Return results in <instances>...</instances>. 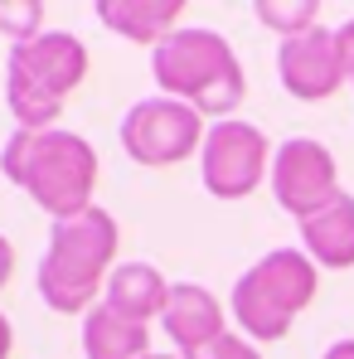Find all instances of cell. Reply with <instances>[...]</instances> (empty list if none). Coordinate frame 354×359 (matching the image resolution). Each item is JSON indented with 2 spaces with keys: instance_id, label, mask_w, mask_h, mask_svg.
<instances>
[{
  "instance_id": "obj_1",
  "label": "cell",
  "mask_w": 354,
  "mask_h": 359,
  "mask_svg": "<svg viewBox=\"0 0 354 359\" xmlns=\"http://www.w3.org/2000/svg\"><path fill=\"white\" fill-rule=\"evenodd\" d=\"M0 175L20 184L54 224L78 219L93 209L97 189V151L88 136L49 126V131H25L15 126L10 141L0 146Z\"/></svg>"
},
{
  "instance_id": "obj_13",
  "label": "cell",
  "mask_w": 354,
  "mask_h": 359,
  "mask_svg": "<svg viewBox=\"0 0 354 359\" xmlns=\"http://www.w3.org/2000/svg\"><path fill=\"white\" fill-rule=\"evenodd\" d=\"M170 287H175V282H165V272H161V267H151V262H117V272L107 277L102 301H107L112 311H121V316H131V320L151 325V320H161V316H165Z\"/></svg>"
},
{
  "instance_id": "obj_2",
  "label": "cell",
  "mask_w": 354,
  "mask_h": 359,
  "mask_svg": "<svg viewBox=\"0 0 354 359\" xmlns=\"http://www.w3.org/2000/svg\"><path fill=\"white\" fill-rule=\"evenodd\" d=\"M117 238L121 229L102 204H93L78 219H59L49 229V248L39 257V272H34L44 306L59 316H88L97 297L107 292V277L117 272L112 267Z\"/></svg>"
},
{
  "instance_id": "obj_11",
  "label": "cell",
  "mask_w": 354,
  "mask_h": 359,
  "mask_svg": "<svg viewBox=\"0 0 354 359\" xmlns=\"http://www.w3.org/2000/svg\"><path fill=\"white\" fill-rule=\"evenodd\" d=\"M296 233H301V252L315 267H330V272L354 267V194L340 189L325 209H315L311 219H301Z\"/></svg>"
},
{
  "instance_id": "obj_9",
  "label": "cell",
  "mask_w": 354,
  "mask_h": 359,
  "mask_svg": "<svg viewBox=\"0 0 354 359\" xmlns=\"http://www.w3.org/2000/svg\"><path fill=\"white\" fill-rule=\"evenodd\" d=\"M277 73H282V88L301 97V102H325L345 88L350 78V63H345V49H340V29H325L315 25L311 34H296V39H282L277 49Z\"/></svg>"
},
{
  "instance_id": "obj_6",
  "label": "cell",
  "mask_w": 354,
  "mask_h": 359,
  "mask_svg": "<svg viewBox=\"0 0 354 359\" xmlns=\"http://www.w3.org/2000/svg\"><path fill=\"white\" fill-rule=\"evenodd\" d=\"M204 136H209L204 117L189 102L165 97V93L131 102L126 117H121V151L136 165H151V170L189 161L194 151H204Z\"/></svg>"
},
{
  "instance_id": "obj_8",
  "label": "cell",
  "mask_w": 354,
  "mask_h": 359,
  "mask_svg": "<svg viewBox=\"0 0 354 359\" xmlns=\"http://www.w3.org/2000/svg\"><path fill=\"white\" fill-rule=\"evenodd\" d=\"M272 194H277V204L292 214L296 224L311 219L315 209H325L340 194V170H335L330 146L315 141V136L282 141L277 156H272Z\"/></svg>"
},
{
  "instance_id": "obj_20",
  "label": "cell",
  "mask_w": 354,
  "mask_h": 359,
  "mask_svg": "<svg viewBox=\"0 0 354 359\" xmlns=\"http://www.w3.org/2000/svg\"><path fill=\"white\" fill-rule=\"evenodd\" d=\"M15 350V330H10V316H0V359H10Z\"/></svg>"
},
{
  "instance_id": "obj_17",
  "label": "cell",
  "mask_w": 354,
  "mask_h": 359,
  "mask_svg": "<svg viewBox=\"0 0 354 359\" xmlns=\"http://www.w3.org/2000/svg\"><path fill=\"white\" fill-rule=\"evenodd\" d=\"M194 359H262V355H257L252 340H243V335H224L219 345H209L204 355H194Z\"/></svg>"
},
{
  "instance_id": "obj_22",
  "label": "cell",
  "mask_w": 354,
  "mask_h": 359,
  "mask_svg": "<svg viewBox=\"0 0 354 359\" xmlns=\"http://www.w3.org/2000/svg\"><path fill=\"white\" fill-rule=\"evenodd\" d=\"M146 359H179V355H156V350H151V355H146Z\"/></svg>"
},
{
  "instance_id": "obj_12",
  "label": "cell",
  "mask_w": 354,
  "mask_h": 359,
  "mask_svg": "<svg viewBox=\"0 0 354 359\" xmlns=\"http://www.w3.org/2000/svg\"><path fill=\"white\" fill-rule=\"evenodd\" d=\"M102 29H112L131 44H165L170 34L179 29V10L184 0H97L93 5Z\"/></svg>"
},
{
  "instance_id": "obj_4",
  "label": "cell",
  "mask_w": 354,
  "mask_h": 359,
  "mask_svg": "<svg viewBox=\"0 0 354 359\" xmlns=\"http://www.w3.org/2000/svg\"><path fill=\"white\" fill-rule=\"evenodd\" d=\"M83 78H88V44L78 34L44 29L29 44H10L5 107L25 131H49Z\"/></svg>"
},
{
  "instance_id": "obj_14",
  "label": "cell",
  "mask_w": 354,
  "mask_h": 359,
  "mask_svg": "<svg viewBox=\"0 0 354 359\" xmlns=\"http://www.w3.org/2000/svg\"><path fill=\"white\" fill-rule=\"evenodd\" d=\"M83 355L88 359H146L151 355V325H141V320L112 311L107 301H97L83 316Z\"/></svg>"
},
{
  "instance_id": "obj_15",
  "label": "cell",
  "mask_w": 354,
  "mask_h": 359,
  "mask_svg": "<svg viewBox=\"0 0 354 359\" xmlns=\"http://www.w3.org/2000/svg\"><path fill=\"white\" fill-rule=\"evenodd\" d=\"M320 10H325V5H315V0H257V5H252L257 25H267V29L282 34V39L311 34V29L320 25Z\"/></svg>"
},
{
  "instance_id": "obj_3",
  "label": "cell",
  "mask_w": 354,
  "mask_h": 359,
  "mask_svg": "<svg viewBox=\"0 0 354 359\" xmlns=\"http://www.w3.org/2000/svg\"><path fill=\"white\" fill-rule=\"evenodd\" d=\"M151 73H156V88L165 97H179L199 117L214 121H229L247 97V78H243L233 44L204 25H179L165 44H156Z\"/></svg>"
},
{
  "instance_id": "obj_7",
  "label": "cell",
  "mask_w": 354,
  "mask_h": 359,
  "mask_svg": "<svg viewBox=\"0 0 354 359\" xmlns=\"http://www.w3.org/2000/svg\"><path fill=\"white\" fill-rule=\"evenodd\" d=\"M277 151H267V136L262 126L243 117H229V121H214L209 136H204V151H199V175H204V189L214 199H247L267 165H272Z\"/></svg>"
},
{
  "instance_id": "obj_18",
  "label": "cell",
  "mask_w": 354,
  "mask_h": 359,
  "mask_svg": "<svg viewBox=\"0 0 354 359\" xmlns=\"http://www.w3.org/2000/svg\"><path fill=\"white\" fill-rule=\"evenodd\" d=\"M10 277H15V248L0 233V287H10Z\"/></svg>"
},
{
  "instance_id": "obj_19",
  "label": "cell",
  "mask_w": 354,
  "mask_h": 359,
  "mask_svg": "<svg viewBox=\"0 0 354 359\" xmlns=\"http://www.w3.org/2000/svg\"><path fill=\"white\" fill-rule=\"evenodd\" d=\"M340 49H345V63H350V88H354V20L340 25Z\"/></svg>"
},
{
  "instance_id": "obj_5",
  "label": "cell",
  "mask_w": 354,
  "mask_h": 359,
  "mask_svg": "<svg viewBox=\"0 0 354 359\" xmlns=\"http://www.w3.org/2000/svg\"><path fill=\"white\" fill-rule=\"evenodd\" d=\"M320 267L301 248H272L233 282V320L247 340H282L292 320L315 301Z\"/></svg>"
},
{
  "instance_id": "obj_16",
  "label": "cell",
  "mask_w": 354,
  "mask_h": 359,
  "mask_svg": "<svg viewBox=\"0 0 354 359\" xmlns=\"http://www.w3.org/2000/svg\"><path fill=\"white\" fill-rule=\"evenodd\" d=\"M0 34L10 44H29L44 34V5L39 0H0Z\"/></svg>"
},
{
  "instance_id": "obj_10",
  "label": "cell",
  "mask_w": 354,
  "mask_h": 359,
  "mask_svg": "<svg viewBox=\"0 0 354 359\" xmlns=\"http://www.w3.org/2000/svg\"><path fill=\"white\" fill-rule=\"evenodd\" d=\"M170 345H175L179 359L204 355L209 345H219L229 330H224V306L209 287L199 282H175L170 287V301H165V316H161Z\"/></svg>"
},
{
  "instance_id": "obj_21",
  "label": "cell",
  "mask_w": 354,
  "mask_h": 359,
  "mask_svg": "<svg viewBox=\"0 0 354 359\" xmlns=\"http://www.w3.org/2000/svg\"><path fill=\"white\" fill-rule=\"evenodd\" d=\"M320 359H354V340H335V345H330Z\"/></svg>"
}]
</instances>
